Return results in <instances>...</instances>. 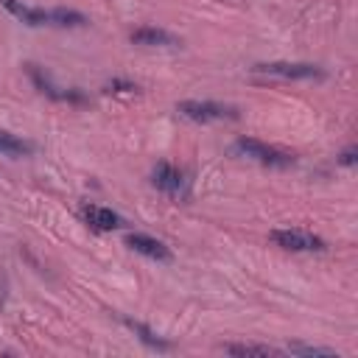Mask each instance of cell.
I'll return each instance as SVG.
<instances>
[{
    "label": "cell",
    "instance_id": "5b68a950",
    "mask_svg": "<svg viewBox=\"0 0 358 358\" xmlns=\"http://www.w3.org/2000/svg\"><path fill=\"white\" fill-rule=\"evenodd\" d=\"M271 241L282 249H291V252H322L324 249L322 238H316L310 232H302V229H274Z\"/></svg>",
    "mask_w": 358,
    "mask_h": 358
},
{
    "label": "cell",
    "instance_id": "7c38bea8",
    "mask_svg": "<svg viewBox=\"0 0 358 358\" xmlns=\"http://www.w3.org/2000/svg\"><path fill=\"white\" fill-rule=\"evenodd\" d=\"M227 352H232V355H274L277 350H271V347H257V344H229Z\"/></svg>",
    "mask_w": 358,
    "mask_h": 358
},
{
    "label": "cell",
    "instance_id": "6da1fadb",
    "mask_svg": "<svg viewBox=\"0 0 358 358\" xmlns=\"http://www.w3.org/2000/svg\"><path fill=\"white\" fill-rule=\"evenodd\" d=\"M6 8L20 17L22 22L28 25H59V28H67V25H84V14L78 11H70V8H53V11H42V8H28L17 0H6Z\"/></svg>",
    "mask_w": 358,
    "mask_h": 358
},
{
    "label": "cell",
    "instance_id": "52a82bcc",
    "mask_svg": "<svg viewBox=\"0 0 358 358\" xmlns=\"http://www.w3.org/2000/svg\"><path fill=\"white\" fill-rule=\"evenodd\" d=\"M126 243H129L134 252L145 255V257H154V260H171V252H168V246H165L162 241L151 238V235H143V232H131V235L126 238Z\"/></svg>",
    "mask_w": 358,
    "mask_h": 358
},
{
    "label": "cell",
    "instance_id": "277c9868",
    "mask_svg": "<svg viewBox=\"0 0 358 358\" xmlns=\"http://www.w3.org/2000/svg\"><path fill=\"white\" fill-rule=\"evenodd\" d=\"M252 70L277 76V78H322L324 76L316 64H302V62H263V64H255Z\"/></svg>",
    "mask_w": 358,
    "mask_h": 358
},
{
    "label": "cell",
    "instance_id": "9c48e42d",
    "mask_svg": "<svg viewBox=\"0 0 358 358\" xmlns=\"http://www.w3.org/2000/svg\"><path fill=\"white\" fill-rule=\"evenodd\" d=\"M131 42L134 45H148V48H173V45H179V39L173 36V34H168V31H162V28H137V31H131Z\"/></svg>",
    "mask_w": 358,
    "mask_h": 358
},
{
    "label": "cell",
    "instance_id": "9a60e30c",
    "mask_svg": "<svg viewBox=\"0 0 358 358\" xmlns=\"http://www.w3.org/2000/svg\"><path fill=\"white\" fill-rule=\"evenodd\" d=\"M341 162H344V165H352V162H355V148H347V151L341 154Z\"/></svg>",
    "mask_w": 358,
    "mask_h": 358
},
{
    "label": "cell",
    "instance_id": "4fadbf2b",
    "mask_svg": "<svg viewBox=\"0 0 358 358\" xmlns=\"http://www.w3.org/2000/svg\"><path fill=\"white\" fill-rule=\"evenodd\" d=\"M288 350L296 352V355H336V350H327V347H305V344H291Z\"/></svg>",
    "mask_w": 358,
    "mask_h": 358
},
{
    "label": "cell",
    "instance_id": "7a4b0ae2",
    "mask_svg": "<svg viewBox=\"0 0 358 358\" xmlns=\"http://www.w3.org/2000/svg\"><path fill=\"white\" fill-rule=\"evenodd\" d=\"M235 151H241L243 157H249V159H255V162H260V165H271V168H285V165L294 162V154L280 151V148L266 145V143L252 140V137H241V140L235 143Z\"/></svg>",
    "mask_w": 358,
    "mask_h": 358
},
{
    "label": "cell",
    "instance_id": "8fae6325",
    "mask_svg": "<svg viewBox=\"0 0 358 358\" xmlns=\"http://www.w3.org/2000/svg\"><path fill=\"white\" fill-rule=\"evenodd\" d=\"M0 151H3V154H28L31 145L22 143V140H17V137L8 134V131H0Z\"/></svg>",
    "mask_w": 358,
    "mask_h": 358
},
{
    "label": "cell",
    "instance_id": "8992f818",
    "mask_svg": "<svg viewBox=\"0 0 358 358\" xmlns=\"http://www.w3.org/2000/svg\"><path fill=\"white\" fill-rule=\"evenodd\" d=\"M151 179H154V185H157L162 193H168V196H185V193H187V185H185L182 171L173 168V165H168V162H159V165L154 168Z\"/></svg>",
    "mask_w": 358,
    "mask_h": 358
},
{
    "label": "cell",
    "instance_id": "ba28073f",
    "mask_svg": "<svg viewBox=\"0 0 358 358\" xmlns=\"http://www.w3.org/2000/svg\"><path fill=\"white\" fill-rule=\"evenodd\" d=\"M84 218H87V224H90V227H95V229H101V232L117 229V227L123 224V221H120V215H117L115 210L101 207V204H87V207H84Z\"/></svg>",
    "mask_w": 358,
    "mask_h": 358
},
{
    "label": "cell",
    "instance_id": "30bf717a",
    "mask_svg": "<svg viewBox=\"0 0 358 358\" xmlns=\"http://www.w3.org/2000/svg\"><path fill=\"white\" fill-rule=\"evenodd\" d=\"M126 324H129V327H131L134 333H140V338H143V341H145L148 347H157V350H168V341H159V338H157V336H154V333H151V330H148V327H145L143 322L126 319Z\"/></svg>",
    "mask_w": 358,
    "mask_h": 358
},
{
    "label": "cell",
    "instance_id": "5bb4252c",
    "mask_svg": "<svg viewBox=\"0 0 358 358\" xmlns=\"http://www.w3.org/2000/svg\"><path fill=\"white\" fill-rule=\"evenodd\" d=\"M126 90H137L134 84H123V81H112L106 84V92H126Z\"/></svg>",
    "mask_w": 358,
    "mask_h": 358
},
{
    "label": "cell",
    "instance_id": "3957f363",
    "mask_svg": "<svg viewBox=\"0 0 358 358\" xmlns=\"http://www.w3.org/2000/svg\"><path fill=\"white\" fill-rule=\"evenodd\" d=\"M176 112L196 120V123H207V120H224V117H235V106L227 103H215V101H179Z\"/></svg>",
    "mask_w": 358,
    "mask_h": 358
}]
</instances>
